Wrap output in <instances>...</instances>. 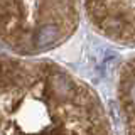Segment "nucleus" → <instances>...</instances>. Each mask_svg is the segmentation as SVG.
<instances>
[{"label": "nucleus", "mask_w": 135, "mask_h": 135, "mask_svg": "<svg viewBox=\"0 0 135 135\" xmlns=\"http://www.w3.org/2000/svg\"><path fill=\"white\" fill-rule=\"evenodd\" d=\"M14 135H112L98 95L54 62L24 64Z\"/></svg>", "instance_id": "obj_1"}, {"label": "nucleus", "mask_w": 135, "mask_h": 135, "mask_svg": "<svg viewBox=\"0 0 135 135\" xmlns=\"http://www.w3.org/2000/svg\"><path fill=\"white\" fill-rule=\"evenodd\" d=\"M79 15L74 2L0 3V32H7L12 44L20 51H47L62 44L76 31Z\"/></svg>", "instance_id": "obj_2"}, {"label": "nucleus", "mask_w": 135, "mask_h": 135, "mask_svg": "<svg viewBox=\"0 0 135 135\" xmlns=\"http://www.w3.org/2000/svg\"><path fill=\"white\" fill-rule=\"evenodd\" d=\"M84 8L103 36L135 46V2H88Z\"/></svg>", "instance_id": "obj_3"}, {"label": "nucleus", "mask_w": 135, "mask_h": 135, "mask_svg": "<svg viewBox=\"0 0 135 135\" xmlns=\"http://www.w3.org/2000/svg\"><path fill=\"white\" fill-rule=\"evenodd\" d=\"M118 101L123 117L125 133L135 135V56L125 61L118 79Z\"/></svg>", "instance_id": "obj_4"}]
</instances>
